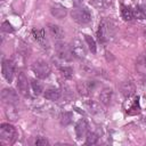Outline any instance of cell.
I'll list each match as a JSON object with an SVG mask.
<instances>
[{
    "label": "cell",
    "instance_id": "3",
    "mask_svg": "<svg viewBox=\"0 0 146 146\" xmlns=\"http://www.w3.org/2000/svg\"><path fill=\"white\" fill-rule=\"evenodd\" d=\"M56 51H57L58 57L63 60H71L74 57L71 50V46H67L64 42H58L56 44Z\"/></svg>",
    "mask_w": 146,
    "mask_h": 146
},
{
    "label": "cell",
    "instance_id": "12",
    "mask_svg": "<svg viewBox=\"0 0 146 146\" xmlns=\"http://www.w3.org/2000/svg\"><path fill=\"white\" fill-rule=\"evenodd\" d=\"M99 99L104 105H110L113 99V90L111 88H104L99 94Z\"/></svg>",
    "mask_w": 146,
    "mask_h": 146
},
{
    "label": "cell",
    "instance_id": "18",
    "mask_svg": "<svg viewBox=\"0 0 146 146\" xmlns=\"http://www.w3.org/2000/svg\"><path fill=\"white\" fill-rule=\"evenodd\" d=\"M121 16L124 21H131L135 16H133V10L124 5L121 6Z\"/></svg>",
    "mask_w": 146,
    "mask_h": 146
},
{
    "label": "cell",
    "instance_id": "5",
    "mask_svg": "<svg viewBox=\"0 0 146 146\" xmlns=\"http://www.w3.org/2000/svg\"><path fill=\"white\" fill-rule=\"evenodd\" d=\"M2 75L3 78L8 81V82H11L13 78H14V73H15V66H14V63L9 59H5L2 62Z\"/></svg>",
    "mask_w": 146,
    "mask_h": 146
},
{
    "label": "cell",
    "instance_id": "27",
    "mask_svg": "<svg viewBox=\"0 0 146 146\" xmlns=\"http://www.w3.org/2000/svg\"><path fill=\"white\" fill-rule=\"evenodd\" d=\"M145 35H146V30H145Z\"/></svg>",
    "mask_w": 146,
    "mask_h": 146
},
{
    "label": "cell",
    "instance_id": "4",
    "mask_svg": "<svg viewBox=\"0 0 146 146\" xmlns=\"http://www.w3.org/2000/svg\"><path fill=\"white\" fill-rule=\"evenodd\" d=\"M16 136V129L9 123H2L0 125V137L2 140L11 141Z\"/></svg>",
    "mask_w": 146,
    "mask_h": 146
},
{
    "label": "cell",
    "instance_id": "21",
    "mask_svg": "<svg viewBox=\"0 0 146 146\" xmlns=\"http://www.w3.org/2000/svg\"><path fill=\"white\" fill-rule=\"evenodd\" d=\"M32 89H33V92L36 95V96H39L42 91H43V86L39 82V81H32Z\"/></svg>",
    "mask_w": 146,
    "mask_h": 146
},
{
    "label": "cell",
    "instance_id": "10",
    "mask_svg": "<svg viewBox=\"0 0 146 146\" xmlns=\"http://www.w3.org/2000/svg\"><path fill=\"white\" fill-rule=\"evenodd\" d=\"M50 13H51V15H52L54 17H56V18H58V19H62V18H64V17L67 15L66 8H65L64 6H62V5H59V3L52 5L51 8H50Z\"/></svg>",
    "mask_w": 146,
    "mask_h": 146
},
{
    "label": "cell",
    "instance_id": "25",
    "mask_svg": "<svg viewBox=\"0 0 146 146\" xmlns=\"http://www.w3.org/2000/svg\"><path fill=\"white\" fill-rule=\"evenodd\" d=\"M35 145L38 146H41V145H48V140L42 138V137H39L36 140H35Z\"/></svg>",
    "mask_w": 146,
    "mask_h": 146
},
{
    "label": "cell",
    "instance_id": "15",
    "mask_svg": "<svg viewBox=\"0 0 146 146\" xmlns=\"http://www.w3.org/2000/svg\"><path fill=\"white\" fill-rule=\"evenodd\" d=\"M88 131V124L84 120H80L78 123H76V127H75V132H76V136L78 138H81L83 137Z\"/></svg>",
    "mask_w": 146,
    "mask_h": 146
},
{
    "label": "cell",
    "instance_id": "19",
    "mask_svg": "<svg viewBox=\"0 0 146 146\" xmlns=\"http://www.w3.org/2000/svg\"><path fill=\"white\" fill-rule=\"evenodd\" d=\"M83 36H84V40H86V42H87V44H88L90 51L95 54V52H96V42H95V40H94L90 35H88V34H84Z\"/></svg>",
    "mask_w": 146,
    "mask_h": 146
},
{
    "label": "cell",
    "instance_id": "11",
    "mask_svg": "<svg viewBox=\"0 0 146 146\" xmlns=\"http://www.w3.org/2000/svg\"><path fill=\"white\" fill-rule=\"evenodd\" d=\"M48 30L50 35L55 39V40H62L64 38V30L56 24H48Z\"/></svg>",
    "mask_w": 146,
    "mask_h": 146
},
{
    "label": "cell",
    "instance_id": "1",
    "mask_svg": "<svg viewBox=\"0 0 146 146\" xmlns=\"http://www.w3.org/2000/svg\"><path fill=\"white\" fill-rule=\"evenodd\" d=\"M32 71L39 79H46L50 74V66L47 62L42 59H38L32 64Z\"/></svg>",
    "mask_w": 146,
    "mask_h": 146
},
{
    "label": "cell",
    "instance_id": "7",
    "mask_svg": "<svg viewBox=\"0 0 146 146\" xmlns=\"http://www.w3.org/2000/svg\"><path fill=\"white\" fill-rule=\"evenodd\" d=\"M110 34H111V26L107 21H103L99 24V29H98V40L100 42H105L106 40H108Z\"/></svg>",
    "mask_w": 146,
    "mask_h": 146
},
{
    "label": "cell",
    "instance_id": "23",
    "mask_svg": "<svg viewBox=\"0 0 146 146\" xmlns=\"http://www.w3.org/2000/svg\"><path fill=\"white\" fill-rule=\"evenodd\" d=\"M130 110H133V112H132V114H136V113H138L139 112V104H138V97L135 99V103H133V105L130 107Z\"/></svg>",
    "mask_w": 146,
    "mask_h": 146
},
{
    "label": "cell",
    "instance_id": "22",
    "mask_svg": "<svg viewBox=\"0 0 146 146\" xmlns=\"http://www.w3.org/2000/svg\"><path fill=\"white\" fill-rule=\"evenodd\" d=\"M71 119H72V114L71 113H64L62 115V123L64 125H66V124H68L71 122Z\"/></svg>",
    "mask_w": 146,
    "mask_h": 146
},
{
    "label": "cell",
    "instance_id": "13",
    "mask_svg": "<svg viewBox=\"0 0 146 146\" xmlns=\"http://www.w3.org/2000/svg\"><path fill=\"white\" fill-rule=\"evenodd\" d=\"M32 34H33L34 39H35L42 47H47L46 32H44L43 29H33V30H32Z\"/></svg>",
    "mask_w": 146,
    "mask_h": 146
},
{
    "label": "cell",
    "instance_id": "6",
    "mask_svg": "<svg viewBox=\"0 0 146 146\" xmlns=\"http://www.w3.org/2000/svg\"><path fill=\"white\" fill-rule=\"evenodd\" d=\"M71 50L74 57L78 58H83L86 56V47L82 43V41H80L79 39L73 40L72 44H71Z\"/></svg>",
    "mask_w": 146,
    "mask_h": 146
},
{
    "label": "cell",
    "instance_id": "17",
    "mask_svg": "<svg viewBox=\"0 0 146 146\" xmlns=\"http://www.w3.org/2000/svg\"><path fill=\"white\" fill-rule=\"evenodd\" d=\"M136 70L140 74H146V55H140L136 62Z\"/></svg>",
    "mask_w": 146,
    "mask_h": 146
},
{
    "label": "cell",
    "instance_id": "8",
    "mask_svg": "<svg viewBox=\"0 0 146 146\" xmlns=\"http://www.w3.org/2000/svg\"><path fill=\"white\" fill-rule=\"evenodd\" d=\"M17 89L23 96H29V82L24 73L19 72L17 76Z\"/></svg>",
    "mask_w": 146,
    "mask_h": 146
},
{
    "label": "cell",
    "instance_id": "9",
    "mask_svg": "<svg viewBox=\"0 0 146 146\" xmlns=\"http://www.w3.org/2000/svg\"><path fill=\"white\" fill-rule=\"evenodd\" d=\"M1 99L9 105L15 104L17 102V94L13 89H3L1 91Z\"/></svg>",
    "mask_w": 146,
    "mask_h": 146
},
{
    "label": "cell",
    "instance_id": "26",
    "mask_svg": "<svg viewBox=\"0 0 146 146\" xmlns=\"http://www.w3.org/2000/svg\"><path fill=\"white\" fill-rule=\"evenodd\" d=\"M2 31H5V32H11V31H13L11 25H10L8 22L2 23Z\"/></svg>",
    "mask_w": 146,
    "mask_h": 146
},
{
    "label": "cell",
    "instance_id": "20",
    "mask_svg": "<svg viewBox=\"0 0 146 146\" xmlns=\"http://www.w3.org/2000/svg\"><path fill=\"white\" fill-rule=\"evenodd\" d=\"M97 140H98L97 133H95V132H88L87 133V137H86V144L87 145H94L97 143Z\"/></svg>",
    "mask_w": 146,
    "mask_h": 146
},
{
    "label": "cell",
    "instance_id": "14",
    "mask_svg": "<svg viewBox=\"0 0 146 146\" xmlns=\"http://www.w3.org/2000/svg\"><path fill=\"white\" fill-rule=\"evenodd\" d=\"M121 92L124 97H130L135 94V84L131 81H124L121 83Z\"/></svg>",
    "mask_w": 146,
    "mask_h": 146
},
{
    "label": "cell",
    "instance_id": "2",
    "mask_svg": "<svg viewBox=\"0 0 146 146\" xmlns=\"http://www.w3.org/2000/svg\"><path fill=\"white\" fill-rule=\"evenodd\" d=\"M71 16L79 24H88L91 21V14L86 8H74L71 13Z\"/></svg>",
    "mask_w": 146,
    "mask_h": 146
},
{
    "label": "cell",
    "instance_id": "24",
    "mask_svg": "<svg viewBox=\"0 0 146 146\" xmlns=\"http://www.w3.org/2000/svg\"><path fill=\"white\" fill-rule=\"evenodd\" d=\"M62 72H63V74L66 78H71V75H72V68L71 67H63L62 68Z\"/></svg>",
    "mask_w": 146,
    "mask_h": 146
},
{
    "label": "cell",
    "instance_id": "16",
    "mask_svg": "<svg viewBox=\"0 0 146 146\" xmlns=\"http://www.w3.org/2000/svg\"><path fill=\"white\" fill-rule=\"evenodd\" d=\"M44 98L48 99V100H57L60 98V91L58 89H55V88H50V89H47L44 91Z\"/></svg>",
    "mask_w": 146,
    "mask_h": 146
}]
</instances>
